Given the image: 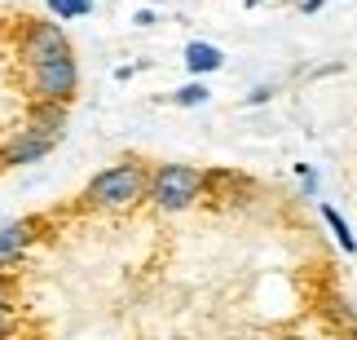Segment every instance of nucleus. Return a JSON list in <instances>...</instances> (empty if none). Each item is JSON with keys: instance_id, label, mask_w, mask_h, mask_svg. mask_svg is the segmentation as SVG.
I'll return each mask as SVG.
<instances>
[{"instance_id": "39448f33", "label": "nucleus", "mask_w": 357, "mask_h": 340, "mask_svg": "<svg viewBox=\"0 0 357 340\" xmlns=\"http://www.w3.org/2000/svg\"><path fill=\"white\" fill-rule=\"evenodd\" d=\"M53 151V138H40L31 128H18V138H9L0 146V168H18V164H31V159H45Z\"/></svg>"}, {"instance_id": "f257e3e1", "label": "nucleus", "mask_w": 357, "mask_h": 340, "mask_svg": "<svg viewBox=\"0 0 357 340\" xmlns=\"http://www.w3.org/2000/svg\"><path fill=\"white\" fill-rule=\"evenodd\" d=\"M146 186H150L146 168L132 164V159H123V164L102 168L93 177L84 199H89V208H102V212H128L137 199H146Z\"/></svg>"}, {"instance_id": "6e6552de", "label": "nucleus", "mask_w": 357, "mask_h": 340, "mask_svg": "<svg viewBox=\"0 0 357 340\" xmlns=\"http://www.w3.org/2000/svg\"><path fill=\"white\" fill-rule=\"evenodd\" d=\"M185 66H190V71H221V66H225V53L221 49H216V45H199V40H195V45H185Z\"/></svg>"}, {"instance_id": "9d476101", "label": "nucleus", "mask_w": 357, "mask_h": 340, "mask_svg": "<svg viewBox=\"0 0 357 340\" xmlns=\"http://www.w3.org/2000/svg\"><path fill=\"white\" fill-rule=\"evenodd\" d=\"M322 216H326V226H331V230H335V239H340V248H344V252H357V239L349 235V226H344V216H340V212L331 208V203H326V208H322Z\"/></svg>"}, {"instance_id": "0eeeda50", "label": "nucleus", "mask_w": 357, "mask_h": 340, "mask_svg": "<svg viewBox=\"0 0 357 340\" xmlns=\"http://www.w3.org/2000/svg\"><path fill=\"white\" fill-rule=\"evenodd\" d=\"M62 124H66V106L58 102H31V111H26V128L40 133V138H62Z\"/></svg>"}, {"instance_id": "4468645a", "label": "nucleus", "mask_w": 357, "mask_h": 340, "mask_svg": "<svg viewBox=\"0 0 357 340\" xmlns=\"http://www.w3.org/2000/svg\"><path fill=\"white\" fill-rule=\"evenodd\" d=\"M247 5H260V0H247Z\"/></svg>"}, {"instance_id": "ddd939ff", "label": "nucleus", "mask_w": 357, "mask_h": 340, "mask_svg": "<svg viewBox=\"0 0 357 340\" xmlns=\"http://www.w3.org/2000/svg\"><path fill=\"white\" fill-rule=\"evenodd\" d=\"M273 98V84H260V89H252V98L247 102H269Z\"/></svg>"}, {"instance_id": "1a4fd4ad", "label": "nucleus", "mask_w": 357, "mask_h": 340, "mask_svg": "<svg viewBox=\"0 0 357 340\" xmlns=\"http://www.w3.org/2000/svg\"><path fill=\"white\" fill-rule=\"evenodd\" d=\"M13 332V283L9 274H0V340H9Z\"/></svg>"}, {"instance_id": "423d86ee", "label": "nucleus", "mask_w": 357, "mask_h": 340, "mask_svg": "<svg viewBox=\"0 0 357 340\" xmlns=\"http://www.w3.org/2000/svg\"><path fill=\"white\" fill-rule=\"evenodd\" d=\"M31 221H9V226H0V274H9V265H18L22 261V252H26V243H31Z\"/></svg>"}, {"instance_id": "f03ea898", "label": "nucleus", "mask_w": 357, "mask_h": 340, "mask_svg": "<svg viewBox=\"0 0 357 340\" xmlns=\"http://www.w3.org/2000/svg\"><path fill=\"white\" fill-rule=\"evenodd\" d=\"M199 195H203V172L190 164H159L146 186V199H155V208L163 212H181Z\"/></svg>"}, {"instance_id": "9b49d317", "label": "nucleus", "mask_w": 357, "mask_h": 340, "mask_svg": "<svg viewBox=\"0 0 357 340\" xmlns=\"http://www.w3.org/2000/svg\"><path fill=\"white\" fill-rule=\"evenodd\" d=\"M49 13L53 18H84V13H93V0H49Z\"/></svg>"}, {"instance_id": "f8f14e48", "label": "nucleus", "mask_w": 357, "mask_h": 340, "mask_svg": "<svg viewBox=\"0 0 357 340\" xmlns=\"http://www.w3.org/2000/svg\"><path fill=\"white\" fill-rule=\"evenodd\" d=\"M208 98H212L208 84H185V89H176V93H172V102H176V106H203Z\"/></svg>"}, {"instance_id": "7ed1b4c3", "label": "nucleus", "mask_w": 357, "mask_h": 340, "mask_svg": "<svg viewBox=\"0 0 357 340\" xmlns=\"http://www.w3.org/2000/svg\"><path fill=\"white\" fill-rule=\"evenodd\" d=\"M22 62L26 66H45V62H58V58H71V40L58 22H45V18H26L22 27Z\"/></svg>"}, {"instance_id": "20e7f679", "label": "nucleus", "mask_w": 357, "mask_h": 340, "mask_svg": "<svg viewBox=\"0 0 357 340\" xmlns=\"http://www.w3.org/2000/svg\"><path fill=\"white\" fill-rule=\"evenodd\" d=\"M79 89V66L75 58H58V62H45V66H31V93L36 102H58L66 106Z\"/></svg>"}]
</instances>
